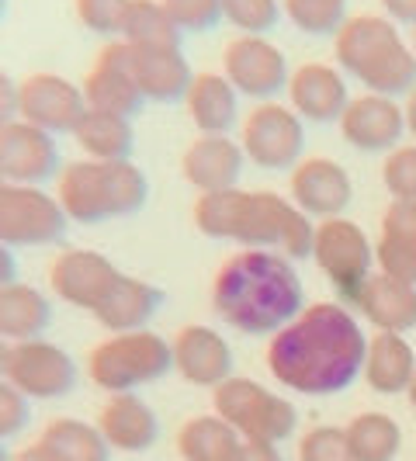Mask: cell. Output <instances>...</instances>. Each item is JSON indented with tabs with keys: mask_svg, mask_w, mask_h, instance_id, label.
Returning a JSON list of instances; mask_svg holds the SVG:
<instances>
[{
	"mask_svg": "<svg viewBox=\"0 0 416 461\" xmlns=\"http://www.w3.org/2000/svg\"><path fill=\"white\" fill-rule=\"evenodd\" d=\"M368 340L357 320L320 302L302 309L288 326H281L267 347V368L281 385L302 395H333L365 371Z\"/></svg>",
	"mask_w": 416,
	"mask_h": 461,
	"instance_id": "cell-1",
	"label": "cell"
},
{
	"mask_svg": "<svg viewBox=\"0 0 416 461\" xmlns=\"http://www.w3.org/2000/svg\"><path fill=\"white\" fill-rule=\"evenodd\" d=\"M212 309L240 333H271L302 312V281L271 250L232 254L212 281Z\"/></svg>",
	"mask_w": 416,
	"mask_h": 461,
	"instance_id": "cell-2",
	"label": "cell"
},
{
	"mask_svg": "<svg viewBox=\"0 0 416 461\" xmlns=\"http://www.w3.org/2000/svg\"><path fill=\"white\" fill-rule=\"evenodd\" d=\"M149 194L146 174L129 160L69 163L59 174V205L80 226L132 215Z\"/></svg>",
	"mask_w": 416,
	"mask_h": 461,
	"instance_id": "cell-3",
	"label": "cell"
},
{
	"mask_svg": "<svg viewBox=\"0 0 416 461\" xmlns=\"http://www.w3.org/2000/svg\"><path fill=\"white\" fill-rule=\"evenodd\" d=\"M337 63L385 97L416 87V52L402 46L395 24L375 14H357L340 24Z\"/></svg>",
	"mask_w": 416,
	"mask_h": 461,
	"instance_id": "cell-4",
	"label": "cell"
},
{
	"mask_svg": "<svg viewBox=\"0 0 416 461\" xmlns=\"http://www.w3.org/2000/svg\"><path fill=\"white\" fill-rule=\"evenodd\" d=\"M174 368V347L149 330L115 333L112 340L97 344L87 357L91 378L104 393H132L146 382H157Z\"/></svg>",
	"mask_w": 416,
	"mask_h": 461,
	"instance_id": "cell-5",
	"label": "cell"
},
{
	"mask_svg": "<svg viewBox=\"0 0 416 461\" xmlns=\"http://www.w3.org/2000/svg\"><path fill=\"white\" fill-rule=\"evenodd\" d=\"M215 413L240 430L243 440H277L292 438L299 413L285 395L267 393L254 378H226L215 389Z\"/></svg>",
	"mask_w": 416,
	"mask_h": 461,
	"instance_id": "cell-6",
	"label": "cell"
},
{
	"mask_svg": "<svg viewBox=\"0 0 416 461\" xmlns=\"http://www.w3.org/2000/svg\"><path fill=\"white\" fill-rule=\"evenodd\" d=\"M232 240L243 247H281L288 257H309L316 243V226L302 208H292L271 191H247Z\"/></svg>",
	"mask_w": 416,
	"mask_h": 461,
	"instance_id": "cell-7",
	"label": "cell"
},
{
	"mask_svg": "<svg viewBox=\"0 0 416 461\" xmlns=\"http://www.w3.org/2000/svg\"><path fill=\"white\" fill-rule=\"evenodd\" d=\"M67 208L59 198L32 185L0 187V243L4 247H42L67 232Z\"/></svg>",
	"mask_w": 416,
	"mask_h": 461,
	"instance_id": "cell-8",
	"label": "cell"
},
{
	"mask_svg": "<svg viewBox=\"0 0 416 461\" xmlns=\"http://www.w3.org/2000/svg\"><path fill=\"white\" fill-rule=\"evenodd\" d=\"M7 382L28 399H63L77 389V365L63 347L49 340H24L11 347Z\"/></svg>",
	"mask_w": 416,
	"mask_h": 461,
	"instance_id": "cell-9",
	"label": "cell"
},
{
	"mask_svg": "<svg viewBox=\"0 0 416 461\" xmlns=\"http://www.w3.org/2000/svg\"><path fill=\"white\" fill-rule=\"evenodd\" d=\"M312 257L320 260L330 281L340 288V295L354 302L357 288L371 275V243L361 226H354L350 219H326L316 230Z\"/></svg>",
	"mask_w": 416,
	"mask_h": 461,
	"instance_id": "cell-10",
	"label": "cell"
},
{
	"mask_svg": "<svg viewBox=\"0 0 416 461\" xmlns=\"http://www.w3.org/2000/svg\"><path fill=\"white\" fill-rule=\"evenodd\" d=\"M305 132L295 112L281 104H260L243 125V153L264 170H285L299 160Z\"/></svg>",
	"mask_w": 416,
	"mask_h": 461,
	"instance_id": "cell-11",
	"label": "cell"
},
{
	"mask_svg": "<svg viewBox=\"0 0 416 461\" xmlns=\"http://www.w3.org/2000/svg\"><path fill=\"white\" fill-rule=\"evenodd\" d=\"M0 170L7 185H42L59 170V146L52 132L14 118L0 129Z\"/></svg>",
	"mask_w": 416,
	"mask_h": 461,
	"instance_id": "cell-12",
	"label": "cell"
},
{
	"mask_svg": "<svg viewBox=\"0 0 416 461\" xmlns=\"http://www.w3.org/2000/svg\"><path fill=\"white\" fill-rule=\"evenodd\" d=\"M84 112V87H73L56 73H35L22 84V118L46 132H73Z\"/></svg>",
	"mask_w": 416,
	"mask_h": 461,
	"instance_id": "cell-13",
	"label": "cell"
},
{
	"mask_svg": "<svg viewBox=\"0 0 416 461\" xmlns=\"http://www.w3.org/2000/svg\"><path fill=\"white\" fill-rule=\"evenodd\" d=\"M84 97L94 112H112V115L132 118L142 112L146 94L139 91L136 77L129 73V42H112L101 52L97 67L84 80Z\"/></svg>",
	"mask_w": 416,
	"mask_h": 461,
	"instance_id": "cell-14",
	"label": "cell"
},
{
	"mask_svg": "<svg viewBox=\"0 0 416 461\" xmlns=\"http://www.w3.org/2000/svg\"><path fill=\"white\" fill-rule=\"evenodd\" d=\"M226 77L240 94L250 97H271L288 84V63L281 49L264 42L260 35H243L226 46Z\"/></svg>",
	"mask_w": 416,
	"mask_h": 461,
	"instance_id": "cell-15",
	"label": "cell"
},
{
	"mask_svg": "<svg viewBox=\"0 0 416 461\" xmlns=\"http://www.w3.org/2000/svg\"><path fill=\"white\" fill-rule=\"evenodd\" d=\"M52 292L77 309H97L101 299L112 292L118 281V267L104 254L94 250H67L52 264Z\"/></svg>",
	"mask_w": 416,
	"mask_h": 461,
	"instance_id": "cell-16",
	"label": "cell"
},
{
	"mask_svg": "<svg viewBox=\"0 0 416 461\" xmlns=\"http://www.w3.org/2000/svg\"><path fill=\"white\" fill-rule=\"evenodd\" d=\"M170 347H174V368L191 385L219 389L226 378H232V350L222 333L208 326H185Z\"/></svg>",
	"mask_w": 416,
	"mask_h": 461,
	"instance_id": "cell-17",
	"label": "cell"
},
{
	"mask_svg": "<svg viewBox=\"0 0 416 461\" xmlns=\"http://www.w3.org/2000/svg\"><path fill=\"white\" fill-rule=\"evenodd\" d=\"M129 73L136 77L146 101H160V104L187 97L191 84H194V73L181 56V49L132 46L129 42Z\"/></svg>",
	"mask_w": 416,
	"mask_h": 461,
	"instance_id": "cell-18",
	"label": "cell"
},
{
	"mask_svg": "<svg viewBox=\"0 0 416 461\" xmlns=\"http://www.w3.org/2000/svg\"><path fill=\"white\" fill-rule=\"evenodd\" d=\"M406 115L385 94H365L357 101L347 104V112L340 115V129L350 146L375 153V149H393L399 136H402Z\"/></svg>",
	"mask_w": 416,
	"mask_h": 461,
	"instance_id": "cell-19",
	"label": "cell"
},
{
	"mask_svg": "<svg viewBox=\"0 0 416 461\" xmlns=\"http://www.w3.org/2000/svg\"><path fill=\"white\" fill-rule=\"evenodd\" d=\"M350 177L340 163L333 160H305L295 167L292 174V198L305 215H323V219H337L347 205H350Z\"/></svg>",
	"mask_w": 416,
	"mask_h": 461,
	"instance_id": "cell-20",
	"label": "cell"
},
{
	"mask_svg": "<svg viewBox=\"0 0 416 461\" xmlns=\"http://www.w3.org/2000/svg\"><path fill=\"white\" fill-rule=\"evenodd\" d=\"M243 160H247L243 146H236L230 136H198L185 149L181 170H185L187 185L208 194V191L236 187L243 174Z\"/></svg>",
	"mask_w": 416,
	"mask_h": 461,
	"instance_id": "cell-21",
	"label": "cell"
},
{
	"mask_svg": "<svg viewBox=\"0 0 416 461\" xmlns=\"http://www.w3.org/2000/svg\"><path fill=\"white\" fill-rule=\"evenodd\" d=\"M97 427L104 440L125 451V455H142L149 451L157 438H160V423H157V413L149 410L146 399H139L132 393H118L104 402V410L97 416Z\"/></svg>",
	"mask_w": 416,
	"mask_h": 461,
	"instance_id": "cell-22",
	"label": "cell"
},
{
	"mask_svg": "<svg viewBox=\"0 0 416 461\" xmlns=\"http://www.w3.org/2000/svg\"><path fill=\"white\" fill-rule=\"evenodd\" d=\"M354 305L385 333H406L416 326V285L389 275H368L357 288Z\"/></svg>",
	"mask_w": 416,
	"mask_h": 461,
	"instance_id": "cell-23",
	"label": "cell"
},
{
	"mask_svg": "<svg viewBox=\"0 0 416 461\" xmlns=\"http://www.w3.org/2000/svg\"><path fill=\"white\" fill-rule=\"evenodd\" d=\"M160 305H163V292L157 285H149L142 277L118 275L112 292L94 309V316H97V323L115 330V333H136V330H142V326L160 312Z\"/></svg>",
	"mask_w": 416,
	"mask_h": 461,
	"instance_id": "cell-24",
	"label": "cell"
},
{
	"mask_svg": "<svg viewBox=\"0 0 416 461\" xmlns=\"http://www.w3.org/2000/svg\"><path fill=\"white\" fill-rule=\"evenodd\" d=\"M292 104L295 112L312 122H333L347 112L344 77L326 63H305L292 73Z\"/></svg>",
	"mask_w": 416,
	"mask_h": 461,
	"instance_id": "cell-25",
	"label": "cell"
},
{
	"mask_svg": "<svg viewBox=\"0 0 416 461\" xmlns=\"http://www.w3.org/2000/svg\"><path fill=\"white\" fill-rule=\"evenodd\" d=\"M52 320V302L22 281L0 285V337L11 344H24V340H39L42 330Z\"/></svg>",
	"mask_w": 416,
	"mask_h": 461,
	"instance_id": "cell-26",
	"label": "cell"
},
{
	"mask_svg": "<svg viewBox=\"0 0 416 461\" xmlns=\"http://www.w3.org/2000/svg\"><path fill=\"white\" fill-rule=\"evenodd\" d=\"M416 375V354L413 347L402 340V333H378L368 344V357H365V378L375 393L395 395L410 389Z\"/></svg>",
	"mask_w": 416,
	"mask_h": 461,
	"instance_id": "cell-27",
	"label": "cell"
},
{
	"mask_svg": "<svg viewBox=\"0 0 416 461\" xmlns=\"http://www.w3.org/2000/svg\"><path fill=\"white\" fill-rule=\"evenodd\" d=\"M185 101L191 122L202 129V136H226L236 122V87L230 84V77H219V73L194 77Z\"/></svg>",
	"mask_w": 416,
	"mask_h": 461,
	"instance_id": "cell-28",
	"label": "cell"
},
{
	"mask_svg": "<svg viewBox=\"0 0 416 461\" xmlns=\"http://www.w3.org/2000/svg\"><path fill=\"white\" fill-rule=\"evenodd\" d=\"M240 444V430L219 413L191 416L177 434V451L185 461H236Z\"/></svg>",
	"mask_w": 416,
	"mask_h": 461,
	"instance_id": "cell-29",
	"label": "cell"
},
{
	"mask_svg": "<svg viewBox=\"0 0 416 461\" xmlns=\"http://www.w3.org/2000/svg\"><path fill=\"white\" fill-rule=\"evenodd\" d=\"M73 136L91 160H129L132 142H136L129 118L112 115V112H94V108L84 112Z\"/></svg>",
	"mask_w": 416,
	"mask_h": 461,
	"instance_id": "cell-30",
	"label": "cell"
},
{
	"mask_svg": "<svg viewBox=\"0 0 416 461\" xmlns=\"http://www.w3.org/2000/svg\"><path fill=\"white\" fill-rule=\"evenodd\" d=\"M49 444V451L59 461H108L112 458V444L104 440L101 427L73 420V416H59L52 420L42 438Z\"/></svg>",
	"mask_w": 416,
	"mask_h": 461,
	"instance_id": "cell-31",
	"label": "cell"
},
{
	"mask_svg": "<svg viewBox=\"0 0 416 461\" xmlns=\"http://www.w3.org/2000/svg\"><path fill=\"white\" fill-rule=\"evenodd\" d=\"M344 430L354 461H393L402 447V430L389 413H357Z\"/></svg>",
	"mask_w": 416,
	"mask_h": 461,
	"instance_id": "cell-32",
	"label": "cell"
},
{
	"mask_svg": "<svg viewBox=\"0 0 416 461\" xmlns=\"http://www.w3.org/2000/svg\"><path fill=\"white\" fill-rule=\"evenodd\" d=\"M122 35L132 46H163V49H181V28L170 18V11L163 7V0H129L125 22H122Z\"/></svg>",
	"mask_w": 416,
	"mask_h": 461,
	"instance_id": "cell-33",
	"label": "cell"
},
{
	"mask_svg": "<svg viewBox=\"0 0 416 461\" xmlns=\"http://www.w3.org/2000/svg\"><path fill=\"white\" fill-rule=\"evenodd\" d=\"M247 202V191L226 187V191H208L194 205V226L212 240H232L240 226V212Z\"/></svg>",
	"mask_w": 416,
	"mask_h": 461,
	"instance_id": "cell-34",
	"label": "cell"
},
{
	"mask_svg": "<svg viewBox=\"0 0 416 461\" xmlns=\"http://www.w3.org/2000/svg\"><path fill=\"white\" fill-rule=\"evenodd\" d=\"M285 11L309 35H330L344 24V0H285Z\"/></svg>",
	"mask_w": 416,
	"mask_h": 461,
	"instance_id": "cell-35",
	"label": "cell"
},
{
	"mask_svg": "<svg viewBox=\"0 0 416 461\" xmlns=\"http://www.w3.org/2000/svg\"><path fill=\"white\" fill-rule=\"evenodd\" d=\"M299 461H354L344 427H312L299 440Z\"/></svg>",
	"mask_w": 416,
	"mask_h": 461,
	"instance_id": "cell-36",
	"label": "cell"
},
{
	"mask_svg": "<svg viewBox=\"0 0 416 461\" xmlns=\"http://www.w3.org/2000/svg\"><path fill=\"white\" fill-rule=\"evenodd\" d=\"M378 264H382V275L395 277V281H406L416 285V240L406 236H385L378 240Z\"/></svg>",
	"mask_w": 416,
	"mask_h": 461,
	"instance_id": "cell-37",
	"label": "cell"
},
{
	"mask_svg": "<svg viewBox=\"0 0 416 461\" xmlns=\"http://www.w3.org/2000/svg\"><path fill=\"white\" fill-rule=\"evenodd\" d=\"M222 14L247 35H260L277 24V0H222Z\"/></svg>",
	"mask_w": 416,
	"mask_h": 461,
	"instance_id": "cell-38",
	"label": "cell"
},
{
	"mask_svg": "<svg viewBox=\"0 0 416 461\" xmlns=\"http://www.w3.org/2000/svg\"><path fill=\"white\" fill-rule=\"evenodd\" d=\"M73 7H77V18L87 24L91 32L115 35V32H122L129 0H73Z\"/></svg>",
	"mask_w": 416,
	"mask_h": 461,
	"instance_id": "cell-39",
	"label": "cell"
},
{
	"mask_svg": "<svg viewBox=\"0 0 416 461\" xmlns=\"http://www.w3.org/2000/svg\"><path fill=\"white\" fill-rule=\"evenodd\" d=\"M181 32H205L222 18V0H163Z\"/></svg>",
	"mask_w": 416,
	"mask_h": 461,
	"instance_id": "cell-40",
	"label": "cell"
},
{
	"mask_svg": "<svg viewBox=\"0 0 416 461\" xmlns=\"http://www.w3.org/2000/svg\"><path fill=\"white\" fill-rule=\"evenodd\" d=\"M385 187L393 198H416V146H402L385 160Z\"/></svg>",
	"mask_w": 416,
	"mask_h": 461,
	"instance_id": "cell-41",
	"label": "cell"
},
{
	"mask_svg": "<svg viewBox=\"0 0 416 461\" xmlns=\"http://www.w3.org/2000/svg\"><path fill=\"white\" fill-rule=\"evenodd\" d=\"M28 395L22 389H14L7 378H0V440L22 434L24 423H28Z\"/></svg>",
	"mask_w": 416,
	"mask_h": 461,
	"instance_id": "cell-42",
	"label": "cell"
},
{
	"mask_svg": "<svg viewBox=\"0 0 416 461\" xmlns=\"http://www.w3.org/2000/svg\"><path fill=\"white\" fill-rule=\"evenodd\" d=\"M382 230H385V236L416 240V198H395L382 219Z\"/></svg>",
	"mask_w": 416,
	"mask_h": 461,
	"instance_id": "cell-43",
	"label": "cell"
},
{
	"mask_svg": "<svg viewBox=\"0 0 416 461\" xmlns=\"http://www.w3.org/2000/svg\"><path fill=\"white\" fill-rule=\"evenodd\" d=\"M22 115V87H14V80L0 69V129L11 125Z\"/></svg>",
	"mask_w": 416,
	"mask_h": 461,
	"instance_id": "cell-44",
	"label": "cell"
},
{
	"mask_svg": "<svg viewBox=\"0 0 416 461\" xmlns=\"http://www.w3.org/2000/svg\"><path fill=\"white\" fill-rule=\"evenodd\" d=\"M236 461H285L277 444L271 440H243L240 451H236Z\"/></svg>",
	"mask_w": 416,
	"mask_h": 461,
	"instance_id": "cell-45",
	"label": "cell"
},
{
	"mask_svg": "<svg viewBox=\"0 0 416 461\" xmlns=\"http://www.w3.org/2000/svg\"><path fill=\"white\" fill-rule=\"evenodd\" d=\"M385 11L393 14L395 22H410L416 24V0H382Z\"/></svg>",
	"mask_w": 416,
	"mask_h": 461,
	"instance_id": "cell-46",
	"label": "cell"
},
{
	"mask_svg": "<svg viewBox=\"0 0 416 461\" xmlns=\"http://www.w3.org/2000/svg\"><path fill=\"white\" fill-rule=\"evenodd\" d=\"M11 461H59L52 451H49V444L46 440H35V444H28V447H22L18 455Z\"/></svg>",
	"mask_w": 416,
	"mask_h": 461,
	"instance_id": "cell-47",
	"label": "cell"
},
{
	"mask_svg": "<svg viewBox=\"0 0 416 461\" xmlns=\"http://www.w3.org/2000/svg\"><path fill=\"white\" fill-rule=\"evenodd\" d=\"M11 281H14V257L0 243V285H11Z\"/></svg>",
	"mask_w": 416,
	"mask_h": 461,
	"instance_id": "cell-48",
	"label": "cell"
},
{
	"mask_svg": "<svg viewBox=\"0 0 416 461\" xmlns=\"http://www.w3.org/2000/svg\"><path fill=\"white\" fill-rule=\"evenodd\" d=\"M7 365H11V344L0 337V378H7Z\"/></svg>",
	"mask_w": 416,
	"mask_h": 461,
	"instance_id": "cell-49",
	"label": "cell"
},
{
	"mask_svg": "<svg viewBox=\"0 0 416 461\" xmlns=\"http://www.w3.org/2000/svg\"><path fill=\"white\" fill-rule=\"evenodd\" d=\"M406 125H410V132L416 136V87L410 94V104H406Z\"/></svg>",
	"mask_w": 416,
	"mask_h": 461,
	"instance_id": "cell-50",
	"label": "cell"
},
{
	"mask_svg": "<svg viewBox=\"0 0 416 461\" xmlns=\"http://www.w3.org/2000/svg\"><path fill=\"white\" fill-rule=\"evenodd\" d=\"M406 393H410V402H413V410H416V375H413V382H410V389H406Z\"/></svg>",
	"mask_w": 416,
	"mask_h": 461,
	"instance_id": "cell-51",
	"label": "cell"
},
{
	"mask_svg": "<svg viewBox=\"0 0 416 461\" xmlns=\"http://www.w3.org/2000/svg\"><path fill=\"white\" fill-rule=\"evenodd\" d=\"M0 461H11L7 458V451H4V444H0Z\"/></svg>",
	"mask_w": 416,
	"mask_h": 461,
	"instance_id": "cell-52",
	"label": "cell"
},
{
	"mask_svg": "<svg viewBox=\"0 0 416 461\" xmlns=\"http://www.w3.org/2000/svg\"><path fill=\"white\" fill-rule=\"evenodd\" d=\"M4 185H7V177H4V170H0V187H4Z\"/></svg>",
	"mask_w": 416,
	"mask_h": 461,
	"instance_id": "cell-53",
	"label": "cell"
},
{
	"mask_svg": "<svg viewBox=\"0 0 416 461\" xmlns=\"http://www.w3.org/2000/svg\"><path fill=\"white\" fill-rule=\"evenodd\" d=\"M413 52H416V32H413Z\"/></svg>",
	"mask_w": 416,
	"mask_h": 461,
	"instance_id": "cell-54",
	"label": "cell"
},
{
	"mask_svg": "<svg viewBox=\"0 0 416 461\" xmlns=\"http://www.w3.org/2000/svg\"><path fill=\"white\" fill-rule=\"evenodd\" d=\"M0 11H4V0H0Z\"/></svg>",
	"mask_w": 416,
	"mask_h": 461,
	"instance_id": "cell-55",
	"label": "cell"
}]
</instances>
